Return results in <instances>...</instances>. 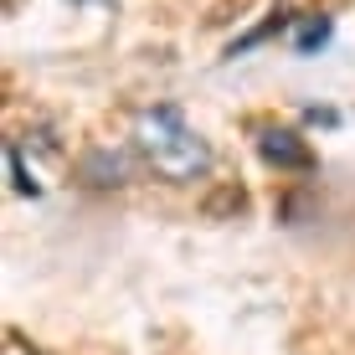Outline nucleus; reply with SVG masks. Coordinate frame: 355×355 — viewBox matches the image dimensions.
Here are the masks:
<instances>
[{"instance_id": "obj_1", "label": "nucleus", "mask_w": 355, "mask_h": 355, "mask_svg": "<svg viewBox=\"0 0 355 355\" xmlns=\"http://www.w3.org/2000/svg\"><path fill=\"white\" fill-rule=\"evenodd\" d=\"M134 150L144 155V165L160 180H175V186L211 175V144L186 124L175 103H155L134 114Z\"/></svg>"}, {"instance_id": "obj_2", "label": "nucleus", "mask_w": 355, "mask_h": 355, "mask_svg": "<svg viewBox=\"0 0 355 355\" xmlns=\"http://www.w3.org/2000/svg\"><path fill=\"white\" fill-rule=\"evenodd\" d=\"M252 134H258V155L273 170H288V175H309L314 165V144L304 139L299 129H284V124H252Z\"/></svg>"}, {"instance_id": "obj_3", "label": "nucleus", "mask_w": 355, "mask_h": 355, "mask_svg": "<svg viewBox=\"0 0 355 355\" xmlns=\"http://www.w3.org/2000/svg\"><path fill=\"white\" fill-rule=\"evenodd\" d=\"M72 175H78L88 191H114V186L129 180V155L108 150V144H93V150H83V160L72 165Z\"/></svg>"}, {"instance_id": "obj_4", "label": "nucleus", "mask_w": 355, "mask_h": 355, "mask_svg": "<svg viewBox=\"0 0 355 355\" xmlns=\"http://www.w3.org/2000/svg\"><path fill=\"white\" fill-rule=\"evenodd\" d=\"M329 42H335V21H329V16H304L299 31H293V52H299V57L324 52Z\"/></svg>"}, {"instance_id": "obj_5", "label": "nucleus", "mask_w": 355, "mask_h": 355, "mask_svg": "<svg viewBox=\"0 0 355 355\" xmlns=\"http://www.w3.org/2000/svg\"><path fill=\"white\" fill-rule=\"evenodd\" d=\"M6 170H10V186H16V196H42V180L26 170V160H21V144H6Z\"/></svg>"}, {"instance_id": "obj_6", "label": "nucleus", "mask_w": 355, "mask_h": 355, "mask_svg": "<svg viewBox=\"0 0 355 355\" xmlns=\"http://www.w3.org/2000/svg\"><path fill=\"white\" fill-rule=\"evenodd\" d=\"M284 26H288V10L278 6L273 16L263 21V26H252L248 36H242V42H232V46H227V57H242V52H248V46H258V42H268V36H273V31H284Z\"/></svg>"}, {"instance_id": "obj_7", "label": "nucleus", "mask_w": 355, "mask_h": 355, "mask_svg": "<svg viewBox=\"0 0 355 355\" xmlns=\"http://www.w3.org/2000/svg\"><path fill=\"white\" fill-rule=\"evenodd\" d=\"M304 119H309V124H340L335 108H304Z\"/></svg>"}]
</instances>
